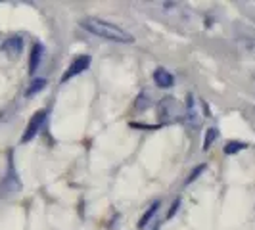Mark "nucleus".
<instances>
[{"label": "nucleus", "instance_id": "obj_1", "mask_svg": "<svg viewBox=\"0 0 255 230\" xmlns=\"http://www.w3.org/2000/svg\"><path fill=\"white\" fill-rule=\"evenodd\" d=\"M81 27L87 29L92 35L106 38V40H112V42H119V44H132L134 42V37L130 33H127L125 29L114 25L110 21L98 19V17H85L81 21Z\"/></svg>", "mask_w": 255, "mask_h": 230}, {"label": "nucleus", "instance_id": "obj_2", "mask_svg": "<svg viewBox=\"0 0 255 230\" xmlns=\"http://www.w3.org/2000/svg\"><path fill=\"white\" fill-rule=\"evenodd\" d=\"M89 65H90V56H89V54H83V56L75 58V60L71 62V65L67 67V71L64 73V77H62V83H67L69 79L81 75L85 69H89Z\"/></svg>", "mask_w": 255, "mask_h": 230}, {"label": "nucleus", "instance_id": "obj_3", "mask_svg": "<svg viewBox=\"0 0 255 230\" xmlns=\"http://www.w3.org/2000/svg\"><path fill=\"white\" fill-rule=\"evenodd\" d=\"M44 119H46V110H38L37 114L31 117V121H29V125H27L25 132H23V136H21V142L33 140V138L37 136V132L40 130V127H42Z\"/></svg>", "mask_w": 255, "mask_h": 230}, {"label": "nucleus", "instance_id": "obj_4", "mask_svg": "<svg viewBox=\"0 0 255 230\" xmlns=\"http://www.w3.org/2000/svg\"><path fill=\"white\" fill-rule=\"evenodd\" d=\"M153 83H155L157 87H161V89H171V87L175 85V77L171 75L167 69L159 67V69H155V73H153Z\"/></svg>", "mask_w": 255, "mask_h": 230}, {"label": "nucleus", "instance_id": "obj_5", "mask_svg": "<svg viewBox=\"0 0 255 230\" xmlns=\"http://www.w3.org/2000/svg\"><path fill=\"white\" fill-rule=\"evenodd\" d=\"M21 48H23V40L19 37L8 38V40L2 44V50L6 52L10 58H17V56L21 54Z\"/></svg>", "mask_w": 255, "mask_h": 230}, {"label": "nucleus", "instance_id": "obj_6", "mask_svg": "<svg viewBox=\"0 0 255 230\" xmlns=\"http://www.w3.org/2000/svg\"><path fill=\"white\" fill-rule=\"evenodd\" d=\"M40 58H42V44H35L33 50H31V58H29V73H35L37 71L38 64H40Z\"/></svg>", "mask_w": 255, "mask_h": 230}, {"label": "nucleus", "instance_id": "obj_7", "mask_svg": "<svg viewBox=\"0 0 255 230\" xmlns=\"http://www.w3.org/2000/svg\"><path fill=\"white\" fill-rule=\"evenodd\" d=\"M186 121L190 125H198L200 123V117H198V110L194 106V98L192 94H188V102H186Z\"/></svg>", "mask_w": 255, "mask_h": 230}, {"label": "nucleus", "instance_id": "obj_8", "mask_svg": "<svg viewBox=\"0 0 255 230\" xmlns=\"http://www.w3.org/2000/svg\"><path fill=\"white\" fill-rule=\"evenodd\" d=\"M157 209H159V202H155V204H153L152 207H150V209H148V211H146V213L142 215L140 223H138V229H144V227H146V225H148V223L152 221L153 215L157 213Z\"/></svg>", "mask_w": 255, "mask_h": 230}, {"label": "nucleus", "instance_id": "obj_9", "mask_svg": "<svg viewBox=\"0 0 255 230\" xmlns=\"http://www.w3.org/2000/svg\"><path fill=\"white\" fill-rule=\"evenodd\" d=\"M44 87H46V79H35V81L31 83V87L25 90V96H33V94L40 92Z\"/></svg>", "mask_w": 255, "mask_h": 230}, {"label": "nucleus", "instance_id": "obj_10", "mask_svg": "<svg viewBox=\"0 0 255 230\" xmlns=\"http://www.w3.org/2000/svg\"><path fill=\"white\" fill-rule=\"evenodd\" d=\"M219 136V130L217 128H209L207 132H205V138H204V152H207L211 146H213V142L217 140Z\"/></svg>", "mask_w": 255, "mask_h": 230}, {"label": "nucleus", "instance_id": "obj_11", "mask_svg": "<svg viewBox=\"0 0 255 230\" xmlns=\"http://www.w3.org/2000/svg\"><path fill=\"white\" fill-rule=\"evenodd\" d=\"M244 148H246V144H244V142L232 140V142H229V144L225 146V153H227V155H232V153L240 152V150H244Z\"/></svg>", "mask_w": 255, "mask_h": 230}, {"label": "nucleus", "instance_id": "obj_12", "mask_svg": "<svg viewBox=\"0 0 255 230\" xmlns=\"http://www.w3.org/2000/svg\"><path fill=\"white\" fill-rule=\"evenodd\" d=\"M204 171H205V165H198V167H196V169H194V171L190 173V177L186 179V184L194 182V180H196L198 177H200V175H202V173H204Z\"/></svg>", "mask_w": 255, "mask_h": 230}, {"label": "nucleus", "instance_id": "obj_13", "mask_svg": "<svg viewBox=\"0 0 255 230\" xmlns=\"http://www.w3.org/2000/svg\"><path fill=\"white\" fill-rule=\"evenodd\" d=\"M179 207H180V198H177V200L173 202V205H171V211L167 213V219H173V215L177 213V209H179Z\"/></svg>", "mask_w": 255, "mask_h": 230}]
</instances>
